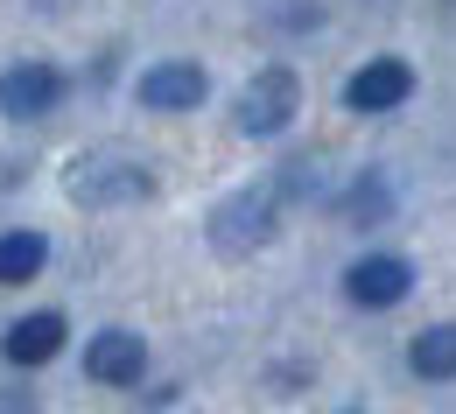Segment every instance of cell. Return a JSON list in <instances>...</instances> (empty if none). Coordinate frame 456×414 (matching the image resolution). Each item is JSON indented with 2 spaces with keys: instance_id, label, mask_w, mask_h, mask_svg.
I'll use <instances>...</instances> for the list:
<instances>
[{
  "instance_id": "6da1fadb",
  "label": "cell",
  "mask_w": 456,
  "mask_h": 414,
  "mask_svg": "<svg viewBox=\"0 0 456 414\" xmlns=\"http://www.w3.org/2000/svg\"><path fill=\"white\" fill-rule=\"evenodd\" d=\"M274 232H281V183H239L225 204L211 211V246H218L225 260L260 253Z\"/></svg>"
},
{
  "instance_id": "7a4b0ae2",
  "label": "cell",
  "mask_w": 456,
  "mask_h": 414,
  "mask_svg": "<svg viewBox=\"0 0 456 414\" xmlns=\"http://www.w3.org/2000/svg\"><path fill=\"white\" fill-rule=\"evenodd\" d=\"M295 106H302L295 70H288V63H267V70H253V85L239 92V106H232V134H246V141H274V134H288Z\"/></svg>"
},
{
  "instance_id": "3957f363",
  "label": "cell",
  "mask_w": 456,
  "mask_h": 414,
  "mask_svg": "<svg viewBox=\"0 0 456 414\" xmlns=\"http://www.w3.org/2000/svg\"><path fill=\"white\" fill-rule=\"evenodd\" d=\"M407 288H414V267L400 253H365L344 267V296L358 309H394V302H407Z\"/></svg>"
},
{
  "instance_id": "277c9868",
  "label": "cell",
  "mask_w": 456,
  "mask_h": 414,
  "mask_svg": "<svg viewBox=\"0 0 456 414\" xmlns=\"http://www.w3.org/2000/svg\"><path fill=\"white\" fill-rule=\"evenodd\" d=\"M407 92H414V70L400 57H372V63L351 70L344 106H351V113H394V106H407Z\"/></svg>"
},
{
  "instance_id": "5b68a950",
  "label": "cell",
  "mask_w": 456,
  "mask_h": 414,
  "mask_svg": "<svg viewBox=\"0 0 456 414\" xmlns=\"http://www.w3.org/2000/svg\"><path fill=\"white\" fill-rule=\"evenodd\" d=\"M204 92H211L204 63H148L141 70V106L148 113H190V106H204Z\"/></svg>"
},
{
  "instance_id": "8992f818",
  "label": "cell",
  "mask_w": 456,
  "mask_h": 414,
  "mask_svg": "<svg viewBox=\"0 0 456 414\" xmlns=\"http://www.w3.org/2000/svg\"><path fill=\"white\" fill-rule=\"evenodd\" d=\"M63 99V70L57 63H14L0 77V113L7 119H43Z\"/></svg>"
},
{
  "instance_id": "52a82bcc",
  "label": "cell",
  "mask_w": 456,
  "mask_h": 414,
  "mask_svg": "<svg viewBox=\"0 0 456 414\" xmlns=\"http://www.w3.org/2000/svg\"><path fill=\"white\" fill-rule=\"evenodd\" d=\"M85 372H92L99 386H141V372H148V345H141L134 330H99V337L85 345Z\"/></svg>"
},
{
  "instance_id": "ba28073f",
  "label": "cell",
  "mask_w": 456,
  "mask_h": 414,
  "mask_svg": "<svg viewBox=\"0 0 456 414\" xmlns=\"http://www.w3.org/2000/svg\"><path fill=\"white\" fill-rule=\"evenodd\" d=\"M155 176L141 169V162H85L77 176H70V197L77 204H126V197H148Z\"/></svg>"
},
{
  "instance_id": "9c48e42d",
  "label": "cell",
  "mask_w": 456,
  "mask_h": 414,
  "mask_svg": "<svg viewBox=\"0 0 456 414\" xmlns=\"http://www.w3.org/2000/svg\"><path fill=\"white\" fill-rule=\"evenodd\" d=\"M63 352V316L57 309H36V316H21V323H7V337H0V358L7 365H50Z\"/></svg>"
},
{
  "instance_id": "30bf717a",
  "label": "cell",
  "mask_w": 456,
  "mask_h": 414,
  "mask_svg": "<svg viewBox=\"0 0 456 414\" xmlns=\"http://www.w3.org/2000/svg\"><path fill=\"white\" fill-rule=\"evenodd\" d=\"M43 260H50V239H43V232H0V288L36 281Z\"/></svg>"
},
{
  "instance_id": "8fae6325",
  "label": "cell",
  "mask_w": 456,
  "mask_h": 414,
  "mask_svg": "<svg viewBox=\"0 0 456 414\" xmlns=\"http://www.w3.org/2000/svg\"><path fill=\"white\" fill-rule=\"evenodd\" d=\"M407 365L421 379H456V323H428L414 345H407Z\"/></svg>"
},
{
  "instance_id": "7c38bea8",
  "label": "cell",
  "mask_w": 456,
  "mask_h": 414,
  "mask_svg": "<svg viewBox=\"0 0 456 414\" xmlns=\"http://www.w3.org/2000/svg\"><path fill=\"white\" fill-rule=\"evenodd\" d=\"M0 414H36V394H21V386H7V394H0Z\"/></svg>"
},
{
  "instance_id": "4fadbf2b",
  "label": "cell",
  "mask_w": 456,
  "mask_h": 414,
  "mask_svg": "<svg viewBox=\"0 0 456 414\" xmlns=\"http://www.w3.org/2000/svg\"><path fill=\"white\" fill-rule=\"evenodd\" d=\"M338 414H365V408H338Z\"/></svg>"
}]
</instances>
